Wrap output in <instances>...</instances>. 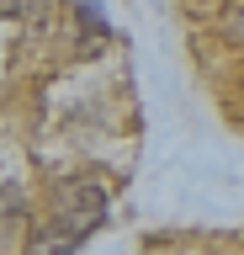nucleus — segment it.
I'll return each mask as SVG.
<instances>
[{
  "instance_id": "2",
  "label": "nucleus",
  "mask_w": 244,
  "mask_h": 255,
  "mask_svg": "<svg viewBox=\"0 0 244 255\" xmlns=\"http://www.w3.org/2000/svg\"><path fill=\"white\" fill-rule=\"evenodd\" d=\"M75 21H80V48L85 53H101V48L112 43V27H106V16H101L96 0H80L75 5Z\"/></svg>"
},
{
  "instance_id": "5",
  "label": "nucleus",
  "mask_w": 244,
  "mask_h": 255,
  "mask_svg": "<svg viewBox=\"0 0 244 255\" xmlns=\"http://www.w3.org/2000/svg\"><path fill=\"white\" fill-rule=\"evenodd\" d=\"M21 11V0H0V16H16Z\"/></svg>"
},
{
  "instance_id": "3",
  "label": "nucleus",
  "mask_w": 244,
  "mask_h": 255,
  "mask_svg": "<svg viewBox=\"0 0 244 255\" xmlns=\"http://www.w3.org/2000/svg\"><path fill=\"white\" fill-rule=\"evenodd\" d=\"M85 239L80 234H69V229H59V223H48V229H37L32 245H27V255H75Z\"/></svg>"
},
{
  "instance_id": "1",
  "label": "nucleus",
  "mask_w": 244,
  "mask_h": 255,
  "mask_svg": "<svg viewBox=\"0 0 244 255\" xmlns=\"http://www.w3.org/2000/svg\"><path fill=\"white\" fill-rule=\"evenodd\" d=\"M48 223H59V229H69V234L90 239L101 223H106V186L90 181V175H64V181L53 186Z\"/></svg>"
},
{
  "instance_id": "4",
  "label": "nucleus",
  "mask_w": 244,
  "mask_h": 255,
  "mask_svg": "<svg viewBox=\"0 0 244 255\" xmlns=\"http://www.w3.org/2000/svg\"><path fill=\"white\" fill-rule=\"evenodd\" d=\"M228 27H234V43L244 48V5H239V11H234V21H228Z\"/></svg>"
}]
</instances>
